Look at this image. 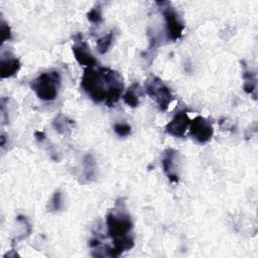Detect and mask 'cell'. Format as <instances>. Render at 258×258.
Listing matches in <instances>:
<instances>
[{
	"mask_svg": "<svg viewBox=\"0 0 258 258\" xmlns=\"http://www.w3.org/2000/svg\"><path fill=\"white\" fill-rule=\"evenodd\" d=\"M177 161H178V152L174 149L168 148L163 152L162 157V168L166 176L171 182H178V173H177Z\"/></svg>",
	"mask_w": 258,
	"mask_h": 258,
	"instance_id": "obj_8",
	"label": "cell"
},
{
	"mask_svg": "<svg viewBox=\"0 0 258 258\" xmlns=\"http://www.w3.org/2000/svg\"><path fill=\"white\" fill-rule=\"evenodd\" d=\"M189 132L191 137L199 143L209 142L214 134V128L210 121L202 116H197L189 122Z\"/></svg>",
	"mask_w": 258,
	"mask_h": 258,
	"instance_id": "obj_6",
	"label": "cell"
},
{
	"mask_svg": "<svg viewBox=\"0 0 258 258\" xmlns=\"http://www.w3.org/2000/svg\"><path fill=\"white\" fill-rule=\"evenodd\" d=\"M87 17H88V20L91 21L92 23H95V24L101 23L102 20H103L101 7H100V6H97V7L92 8V9L88 12Z\"/></svg>",
	"mask_w": 258,
	"mask_h": 258,
	"instance_id": "obj_14",
	"label": "cell"
},
{
	"mask_svg": "<svg viewBox=\"0 0 258 258\" xmlns=\"http://www.w3.org/2000/svg\"><path fill=\"white\" fill-rule=\"evenodd\" d=\"M107 233L114 242L131 236L130 232L133 229V223L130 216L125 213L110 212L106 217Z\"/></svg>",
	"mask_w": 258,
	"mask_h": 258,
	"instance_id": "obj_3",
	"label": "cell"
},
{
	"mask_svg": "<svg viewBox=\"0 0 258 258\" xmlns=\"http://www.w3.org/2000/svg\"><path fill=\"white\" fill-rule=\"evenodd\" d=\"M61 195L59 191L54 192L52 200H51V205H52V209L55 211H58L61 207Z\"/></svg>",
	"mask_w": 258,
	"mask_h": 258,
	"instance_id": "obj_17",
	"label": "cell"
},
{
	"mask_svg": "<svg viewBox=\"0 0 258 258\" xmlns=\"http://www.w3.org/2000/svg\"><path fill=\"white\" fill-rule=\"evenodd\" d=\"M113 40H114L113 31H111V32L107 33L106 35H104L103 37L99 38L97 40V49H98V51L102 54L106 53L110 49V47L113 43Z\"/></svg>",
	"mask_w": 258,
	"mask_h": 258,
	"instance_id": "obj_12",
	"label": "cell"
},
{
	"mask_svg": "<svg viewBox=\"0 0 258 258\" xmlns=\"http://www.w3.org/2000/svg\"><path fill=\"white\" fill-rule=\"evenodd\" d=\"M244 90L246 93L248 94H252L255 90H256V77L255 74L250 72V71H246L244 72Z\"/></svg>",
	"mask_w": 258,
	"mask_h": 258,
	"instance_id": "obj_13",
	"label": "cell"
},
{
	"mask_svg": "<svg viewBox=\"0 0 258 258\" xmlns=\"http://www.w3.org/2000/svg\"><path fill=\"white\" fill-rule=\"evenodd\" d=\"M1 35H2V42L10 39L11 37L10 28L4 21H2V24H1Z\"/></svg>",
	"mask_w": 258,
	"mask_h": 258,
	"instance_id": "obj_16",
	"label": "cell"
},
{
	"mask_svg": "<svg viewBox=\"0 0 258 258\" xmlns=\"http://www.w3.org/2000/svg\"><path fill=\"white\" fill-rule=\"evenodd\" d=\"M190 119L185 110H180L175 113L172 119L167 123L166 132L174 137H183L187 127L189 126Z\"/></svg>",
	"mask_w": 258,
	"mask_h": 258,
	"instance_id": "obj_7",
	"label": "cell"
},
{
	"mask_svg": "<svg viewBox=\"0 0 258 258\" xmlns=\"http://www.w3.org/2000/svg\"><path fill=\"white\" fill-rule=\"evenodd\" d=\"M81 86L94 102H104L109 107L118 102L124 88L120 74L103 67L86 68L82 76Z\"/></svg>",
	"mask_w": 258,
	"mask_h": 258,
	"instance_id": "obj_1",
	"label": "cell"
},
{
	"mask_svg": "<svg viewBox=\"0 0 258 258\" xmlns=\"http://www.w3.org/2000/svg\"><path fill=\"white\" fill-rule=\"evenodd\" d=\"M20 69V61L18 58L13 56L4 57L1 58L0 63V76L2 79L10 78L13 75H15Z\"/></svg>",
	"mask_w": 258,
	"mask_h": 258,
	"instance_id": "obj_10",
	"label": "cell"
},
{
	"mask_svg": "<svg viewBox=\"0 0 258 258\" xmlns=\"http://www.w3.org/2000/svg\"><path fill=\"white\" fill-rule=\"evenodd\" d=\"M115 133L120 137H126L131 134V126L126 123H116L114 125Z\"/></svg>",
	"mask_w": 258,
	"mask_h": 258,
	"instance_id": "obj_15",
	"label": "cell"
},
{
	"mask_svg": "<svg viewBox=\"0 0 258 258\" xmlns=\"http://www.w3.org/2000/svg\"><path fill=\"white\" fill-rule=\"evenodd\" d=\"M72 49H73L75 58L80 64L86 66L87 68L97 66V59L94 57V55L90 50V47L83 39H77Z\"/></svg>",
	"mask_w": 258,
	"mask_h": 258,
	"instance_id": "obj_9",
	"label": "cell"
},
{
	"mask_svg": "<svg viewBox=\"0 0 258 258\" xmlns=\"http://www.w3.org/2000/svg\"><path fill=\"white\" fill-rule=\"evenodd\" d=\"M145 91L147 95L156 102L160 111H166L173 100L169 88L155 76H150L145 81Z\"/></svg>",
	"mask_w": 258,
	"mask_h": 258,
	"instance_id": "obj_4",
	"label": "cell"
},
{
	"mask_svg": "<svg viewBox=\"0 0 258 258\" xmlns=\"http://www.w3.org/2000/svg\"><path fill=\"white\" fill-rule=\"evenodd\" d=\"M60 86V76L55 71L40 74L31 83V89L42 101H53L58 94Z\"/></svg>",
	"mask_w": 258,
	"mask_h": 258,
	"instance_id": "obj_2",
	"label": "cell"
},
{
	"mask_svg": "<svg viewBox=\"0 0 258 258\" xmlns=\"http://www.w3.org/2000/svg\"><path fill=\"white\" fill-rule=\"evenodd\" d=\"M157 4H160L161 5L160 8H162V14L165 20L167 38L170 40H177L182 35L184 24L182 23L175 9L171 7L168 2H166V6H164L165 2H157Z\"/></svg>",
	"mask_w": 258,
	"mask_h": 258,
	"instance_id": "obj_5",
	"label": "cell"
},
{
	"mask_svg": "<svg viewBox=\"0 0 258 258\" xmlns=\"http://www.w3.org/2000/svg\"><path fill=\"white\" fill-rule=\"evenodd\" d=\"M141 89L137 83H134L123 95V101L130 107L135 108L140 103Z\"/></svg>",
	"mask_w": 258,
	"mask_h": 258,
	"instance_id": "obj_11",
	"label": "cell"
}]
</instances>
